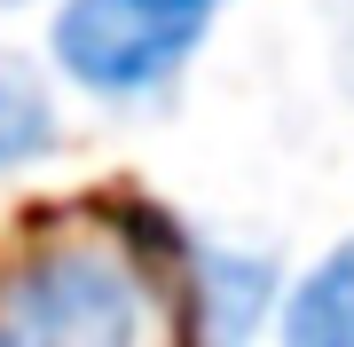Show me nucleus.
Instances as JSON below:
<instances>
[{
  "label": "nucleus",
  "instance_id": "1",
  "mask_svg": "<svg viewBox=\"0 0 354 347\" xmlns=\"http://www.w3.org/2000/svg\"><path fill=\"white\" fill-rule=\"evenodd\" d=\"M150 284L111 237H48L0 276V347H142Z\"/></svg>",
  "mask_w": 354,
  "mask_h": 347
},
{
  "label": "nucleus",
  "instance_id": "3",
  "mask_svg": "<svg viewBox=\"0 0 354 347\" xmlns=\"http://www.w3.org/2000/svg\"><path fill=\"white\" fill-rule=\"evenodd\" d=\"M283 284L276 260L252 244H197L189 276H181V316H189V347H252L260 323H276Z\"/></svg>",
  "mask_w": 354,
  "mask_h": 347
},
{
  "label": "nucleus",
  "instance_id": "5",
  "mask_svg": "<svg viewBox=\"0 0 354 347\" xmlns=\"http://www.w3.org/2000/svg\"><path fill=\"white\" fill-rule=\"evenodd\" d=\"M64 142V111L55 87L39 79V64L24 55H0V174H24Z\"/></svg>",
  "mask_w": 354,
  "mask_h": 347
},
{
  "label": "nucleus",
  "instance_id": "2",
  "mask_svg": "<svg viewBox=\"0 0 354 347\" xmlns=\"http://www.w3.org/2000/svg\"><path fill=\"white\" fill-rule=\"evenodd\" d=\"M213 0H64L48 24V64L95 103H150L205 48Z\"/></svg>",
  "mask_w": 354,
  "mask_h": 347
},
{
  "label": "nucleus",
  "instance_id": "4",
  "mask_svg": "<svg viewBox=\"0 0 354 347\" xmlns=\"http://www.w3.org/2000/svg\"><path fill=\"white\" fill-rule=\"evenodd\" d=\"M276 347H354V237L291 276L276 308Z\"/></svg>",
  "mask_w": 354,
  "mask_h": 347
}]
</instances>
